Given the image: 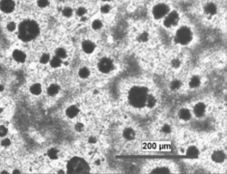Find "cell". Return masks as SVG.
<instances>
[{
	"instance_id": "cb8c5ba5",
	"label": "cell",
	"mask_w": 227,
	"mask_h": 174,
	"mask_svg": "<svg viewBox=\"0 0 227 174\" xmlns=\"http://www.w3.org/2000/svg\"><path fill=\"white\" fill-rule=\"evenodd\" d=\"M48 156L50 159L52 160H56L58 157V151H57L56 149H51L48 150Z\"/></svg>"
},
{
	"instance_id": "1f68e13d",
	"label": "cell",
	"mask_w": 227,
	"mask_h": 174,
	"mask_svg": "<svg viewBox=\"0 0 227 174\" xmlns=\"http://www.w3.org/2000/svg\"><path fill=\"white\" fill-rule=\"evenodd\" d=\"M40 61H41V63H44V64H46V63H47L49 61V56L47 54H44L43 56L41 57Z\"/></svg>"
},
{
	"instance_id": "d590c367",
	"label": "cell",
	"mask_w": 227,
	"mask_h": 174,
	"mask_svg": "<svg viewBox=\"0 0 227 174\" xmlns=\"http://www.w3.org/2000/svg\"><path fill=\"white\" fill-rule=\"evenodd\" d=\"M147 38H148V35H147V33H143V34H142V35L139 36V39H140L141 41H143V42L146 41Z\"/></svg>"
},
{
	"instance_id": "f35d334b",
	"label": "cell",
	"mask_w": 227,
	"mask_h": 174,
	"mask_svg": "<svg viewBox=\"0 0 227 174\" xmlns=\"http://www.w3.org/2000/svg\"><path fill=\"white\" fill-rule=\"evenodd\" d=\"M83 129H84V126H83L82 123H77V124L76 125V129L77 131H79V132H80V131H82Z\"/></svg>"
},
{
	"instance_id": "b9f144b4",
	"label": "cell",
	"mask_w": 227,
	"mask_h": 174,
	"mask_svg": "<svg viewBox=\"0 0 227 174\" xmlns=\"http://www.w3.org/2000/svg\"><path fill=\"white\" fill-rule=\"evenodd\" d=\"M14 173H19L18 171H14Z\"/></svg>"
},
{
	"instance_id": "ab89813d",
	"label": "cell",
	"mask_w": 227,
	"mask_h": 174,
	"mask_svg": "<svg viewBox=\"0 0 227 174\" xmlns=\"http://www.w3.org/2000/svg\"><path fill=\"white\" fill-rule=\"evenodd\" d=\"M9 144H10V140H9L6 139V140H2V145H3V146H8Z\"/></svg>"
},
{
	"instance_id": "d6986e66",
	"label": "cell",
	"mask_w": 227,
	"mask_h": 174,
	"mask_svg": "<svg viewBox=\"0 0 227 174\" xmlns=\"http://www.w3.org/2000/svg\"><path fill=\"white\" fill-rule=\"evenodd\" d=\"M200 83H201V80H200V78L197 77V76H194L192 78V80H190V87L192 88H197L199 87Z\"/></svg>"
},
{
	"instance_id": "2e32d148",
	"label": "cell",
	"mask_w": 227,
	"mask_h": 174,
	"mask_svg": "<svg viewBox=\"0 0 227 174\" xmlns=\"http://www.w3.org/2000/svg\"><path fill=\"white\" fill-rule=\"evenodd\" d=\"M179 117L183 120H188L191 119V113L187 109H182L179 111Z\"/></svg>"
},
{
	"instance_id": "7bdbcfd3",
	"label": "cell",
	"mask_w": 227,
	"mask_h": 174,
	"mask_svg": "<svg viewBox=\"0 0 227 174\" xmlns=\"http://www.w3.org/2000/svg\"><path fill=\"white\" fill-rule=\"evenodd\" d=\"M0 90H3V86H0Z\"/></svg>"
},
{
	"instance_id": "52a82bcc",
	"label": "cell",
	"mask_w": 227,
	"mask_h": 174,
	"mask_svg": "<svg viewBox=\"0 0 227 174\" xmlns=\"http://www.w3.org/2000/svg\"><path fill=\"white\" fill-rule=\"evenodd\" d=\"M114 64L111 59H103L98 64V68L99 70L103 73H108L113 69Z\"/></svg>"
},
{
	"instance_id": "8992f818",
	"label": "cell",
	"mask_w": 227,
	"mask_h": 174,
	"mask_svg": "<svg viewBox=\"0 0 227 174\" xmlns=\"http://www.w3.org/2000/svg\"><path fill=\"white\" fill-rule=\"evenodd\" d=\"M178 20H179L178 13L175 11H173V12L169 13L167 15V17L165 18L163 24H165V27L170 28V27H173V26H175L178 23Z\"/></svg>"
},
{
	"instance_id": "f1b7e54d",
	"label": "cell",
	"mask_w": 227,
	"mask_h": 174,
	"mask_svg": "<svg viewBox=\"0 0 227 174\" xmlns=\"http://www.w3.org/2000/svg\"><path fill=\"white\" fill-rule=\"evenodd\" d=\"M180 87H181V82L179 80H173L171 84L172 89H178Z\"/></svg>"
},
{
	"instance_id": "ba28073f",
	"label": "cell",
	"mask_w": 227,
	"mask_h": 174,
	"mask_svg": "<svg viewBox=\"0 0 227 174\" xmlns=\"http://www.w3.org/2000/svg\"><path fill=\"white\" fill-rule=\"evenodd\" d=\"M0 8L5 13H10L15 8V3L13 0H2L0 3Z\"/></svg>"
},
{
	"instance_id": "836d02e7",
	"label": "cell",
	"mask_w": 227,
	"mask_h": 174,
	"mask_svg": "<svg viewBox=\"0 0 227 174\" xmlns=\"http://www.w3.org/2000/svg\"><path fill=\"white\" fill-rule=\"evenodd\" d=\"M7 133V129L4 126H0V137H3Z\"/></svg>"
},
{
	"instance_id": "ffe728a7",
	"label": "cell",
	"mask_w": 227,
	"mask_h": 174,
	"mask_svg": "<svg viewBox=\"0 0 227 174\" xmlns=\"http://www.w3.org/2000/svg\"><path fill=\"white\" fill-rule=\"evenodd\" d=\"M58 91H59V87L57 85H55V84L49 86L48 89H47V92H48L50 96H54V95H56Z\"/></svg>"
},
{
	"instance_id": "277c9868",
	"label": "cell",
	"mask_w": 227,
	"mask_h": 174,
	"mask_svg": "<svg viewBox=\"0 0 227 174\" xmlns=\"http://www.w3.org/2000/svg\"><path fill=\"white\" fill-rule=\"evenodd\" d=\"M193 33L187 27H182L178 29L175 35V42L181 45H186L192 40Z\"/></svg>"
},
{
	"instance_id": "74e56055",
	"label": "cell",
	"mask_w": 227,
	"mask_h": 174,
	"mask_svg": "<svg viewBox=\"0 0 227 174\" xmlns=\"http://www.w3.org/2000/svg\"><path fill=\"white\" fill-rule=\"evenodd\" d=\"M180 64H181V62H180V60H178V59H173V63H172L173 67H178L179 66H180Z\"/></svg>"
},
{
	"instance_id": "6da1fadb",
	"label": "cell",
	"mask_w": 227,
	"mask_h": 174,
	"mask_svg": "<svg viewBox=\"0 0 227 174\" xmlns=\"http://www.w3.org/2000/svg\"><path fill=\"white\" fill-rule=\"evenodd\" d=\"M38 33V25L35 21L26 20L19 26V38L24 41H30L34 39Z\"/></svg>"
},
{
	"instance_id": "8d00e7d4",
	"label": "cell",
	"mask_w": 227,
	"mask_h": 174,
	"mask_svg": "<svg viewBox=\"0 0 227 174\" xmlns=\"http://www.w3.org/2000/svg\"><path fill=\"white\" fill-rule=\"evenodd\" d=\"M7 29L9 31H13L15 29V24L14 22H10L8 25H7Z\"/></svg>"
},
{
	"instance_id": "ac0fdd59",
	"label": "cell",
	"mask_w": 227,
	"mask_h": 174,
	"mask_svg": "<svg viewBox=\"0 0 227 174\" xmlns=\"http://www.w3.org/2000/svg\"><path fill=\"white\" fill-rule=\"evenodd\" d=\"M156 103V99L153 96V95H148L146 98V101H145V105L148 108H153L155 107V105Z\"/></svg>"
},
{
	"instance_id": "f546056e",
	"label": "cell",
	"mask_w": 227,
	"mask_h": 174,
	"mask_svg": "<svg viewBox=\"0 0 227 174\" xmlns=\"http://www.w3.org/2000/svg\"><path fill=\"white\" fill-rule=\"evenodd\" d=\"M86 9L84 7H79L76 12L77 16H79V17H83L84 15H86Z\"/></svg>"
},
{
	"instance_id": "7402d4cb",
	"label": "cell",
	"mask_w": 227,
	"mask_h": 174,
	"mask_svg": "<svg viewBox=\"0 0 227 174\" xmlns=\"http://www.w3.org/2000/svg\"><path fill=\"white\" fill-rule=\"evenodd\" d=\"M61 65V59L58 57H53L52 60H51V66L53 67H59Z\"/></svg>"
},
{
	"instance_id": "4316f807",
	"label": "cell",
	"mask_w": 227,
	"mask_h": 174,
	"mask_svg": "<svg viewBox=\"0 0 227 174\" xmlns=\"http://www.w3.org/2000/svg\"><path fill=\"white\" fill-rule=\"evenodd\" d=\"M56 56L60 57V59H64V57H66V52L65 49H58L56 50Z\"/></svg>"
},
{
	"instance_id": "e575fe53",
	"label": "cell",
	"mask_w": 227,
	"mask_h": 174,
	"mask_svg": "<svg viewBox=\"0 0 227 174\" xmlns=\"http://www.w3.org/2000/svg\"><path fill=\"white\" fill-rule=\"evenodd\" d=\"M162 131H163V132H165V133H169V132H170V131H171L170 126L167 125V124H165V125L162 128Z\"/></svg>"
},
{
	"instance_id": "7c38bea8",
	"label": "cell",
	"mask_w": 227,
	"mask_h": 174,
	"mask_svg": "<svg viewBox=\"0 0 227 174\" xmlns=\"http://www.w3.org/2000/svg\"><path fill=\"white\" fill-rule=\"evenodd\" d=\"M83 49L84 52H86V53H92L94 49V45L93 42L91 41H84L83 43Z\"/></svg>"
},
{
	"instance_id": "e0dca14e",
	"label": "cell",
	"mask_w": 227,
	"mask_h": 174,
	"mask_svg": "<svg viewBox=\"0 0 227 174\" xmlns=\"http://www.w3.org/2000/svg\"><path fill=\"white\" fill-rule=\"evenodd\" d=\"M78 114V109L76 106H71L66 109V115L69 118H74Z\"/></svg>"
},
{
	"instance_id": "603a6c76",
	"label": "cell",
	"mask_w": 227,
	"mask_h": 174,
	"mask_svg": "<svg viewBox=\"0 0 227 174\" xmlns=\"http://www.w3.org/2000/svg\"><path fill=\"white\" fill-rule=\"evenodd\" d=\"M89 74H90V71H89L88 68L86 67H83L81 68L80 70H79V76L83 78H86L89 76Z\"/></svg>"
},
{
	"instance_id": "4fadbf2b",
	"label": "cell",
	"mask_w": 227,
	"mask_h": 174,
	"mask_svg": "<svg viewBox=\"0 0 227 174\" xmlns=\"http://www.w3.org/2000/svg\"><path fill=\"white\" fill-rule=\"evenodd\" d=\"M204 11L208 15H214L217 11V7L214 3H209L204 7Z\"/></svg>"
},
{
	"instance_id": "9c48e42d",
	"label": "cell",
	"mask_w": 227,
	"mask_h": 174,
	"mask_svg": "<svg viewBox=\"0 0 227 174\" xmlns=\"http://www.w3.org/2000/svg\"><path fill=\"white\" fill-rule=\"evenodd\" d=\"M194 114L196 115L198 118L203 117L205 113V105L203 102L197 103L194 108Z\"/></svg>"
},
{
	"instance_id": "30bf717a",
	"label": "cell",
	"mask_w": 227,
	"mask_h": 174,
	"mask_svg": "<svg viewBox=\"0 0 227 174\" xmlns=\"http://www.w3.org/2000/svg\"><path fill=\"white\" fill-rule=\"evenodd\" d=\"M212 159L215 162H223L225 160V154H224V152L222 150L215 151L212 156Z\"/></svg>"
},
{
	"instance_id": "4dcf8cb0",
	"label": "cell",
	"mask_w": 227,
	"mask_h": 174,
	"mask_svg": "<svg viewBox=\"0 0 227 174\" xmlns=\"http://www.w3.org/2000/svg\"><path fill=\"white\" fill-rule=\"evenodd\" d=\"M37 5L40 7H45L48 5V0H38Z\"/></svg>"
},
{
	"instance_id": "3957f363",
	"label": "cell",
	"mask_w": 227,
	"mask_h": 174,
	"mask_svg": "<svg viewBox=\"0 0 227 174\" xmlns=\"http://www.w3.org/2000/svg\"><path fill=\"white\" fill-rule=\"evenodd\" d=\"M88 171V164L80 158H73L67 164L68 173H86Z\"/></svg>"
},
{
	"instance_id": "60d3db41",
	"label": "cell",
	"mask_w": 227,
	"mask_h": 174,
	"mask_svg": "<svg viewBox=\"0 0 227 174\" xmlns=\"http://www.w3.org/2000/svg\"><path fill=\"white\" fill-rule=\"evenodd\" d=\"M96 141V138H90V140H89V142H90V143H94Z\"/></svg>"
},
{
	"instance_id": "7a4b0ae2",
	"label": "cell",
	"mask_w": 227,
	"mask_h": 174,
	"mask_svg": "<svg viewBox=\"0 0 227 174\" xmlns=\"http://www.w3.org/2000/svg\"><path fill=\"white\" fill-rule=\"evenodd\" d=\"M148 96L147 89L145 87H134L129 92V101L135 108L145 106L146 98Z\"/></svg>"
},
{
	"instance_id": "d4e9b609",
	"label": "cell",
	"mask_w": 227,
	"mask_h": 174,
	"mask_svg": "<svg viewBox=\"0 0 227 174\" xmlns=\"http://www.w3.org/2000/svg\"><path fill=\"white\" fill-rule=\"evenodd\" d=\"M152 172L153 173H167V172H170V171L165 167H159V168L155 169Z\"/></svg>"
},
{
	"instance_id": "d6a6232c",
	"label": "cell",
	"mask_w": 227,
	"mask_h": 174,
	"mask_svg": "<svg viewBox=\"0 0 227 174\" xmlns=\"http://www.w3.org/2000/svg\"><path fill=\"white\" fill-rule=\"evenodd\" d=\"M110 9H111L110 6H107V5H105V6H103L101 7V12L104 13V14H107L110 11Z\"/></svg>"
},
{
	"instance_id": "5bb4252c",
	"label": "cell",
	"mask_w": 227,
	"mask_h": 174,
	"mask_svg": "<svg viewBox=\"0 0 227 174\" xmlns=\"http://www.w3.org/2000/svg\"><path fill=\"white\" fill-rule=\"evenodd\" d=\"M13 57L15 59V60H17L18 62H24L25 60V53H23L22 51H19V50H15L14 51Z\"/></svg>"
},
{
	"instance_id": "484cf974",
	"label": "cell",
	"mask_w": 227,
	"mask_h": 174,
	"mask_svg": "<svg viewBox=\"0 0 227 174\" xmlns=\"http://www.w3.org/2000/svg\"><path fill=\"white\" fill-rule=\"evenodd\" d=\"M102 27H103V24H102V22L100 20H94L93 22V24H92V28L94 29H96V30L100 29Z\"/></svg>"
},
{
	"instance_id": "83f0119b",
	"label": "cell",
	"mask_w": 227,
	"mask_h": 174,
	"mask_svg": "<svg viewBox=\"0 0 227 174\" xmlns=\"http://www.w3.org/2000/svg\"><path fill=\"white\" fill-rule=\"evenodd\" d=\"M62 13H63V15L65 16V17L68 18V17H70V16L73 14V10L70 7H65Z\"/></svg>"
},
{
	"instance_id": "5b68a950",
	"label": "cell",
	"mask_w": 227,
	"mask_h": 174,
	"mask_svg": "<svg viewBox=\"0 0 227 174\" xmlns=\"http://www.w3.org/2000/svg\"><path fill=\"white\" fill-rule=\"evenodd\" d=\"M169 12V7L165 4H158L153 8V16L156 18L159 19L168 14Z\"/></svg>"
},
{
	"instance_id": "8fae6325",
	"label": "cell",
	"mask_w": 227,
	"mask_h": 174,
	"mask_svg": "<svg viewBox=\"0 0 227 174\" xmlns=\"http://www.w3.org/2000/svg\"><path fill=\"white\" fill-rule=\"evenodd\" d=\"M186 155L189 158H196L199 155V150L195 146H191L189 147L186 150Z\"/></svg>"
},
{
	"instance_id": "9a60e30c",
	"label": "cell",
	"mask_w": 227,
	"mask_h": 174,
	"mask_svg": "<svg viewBox=\"0 0 227 174\" xmlns=\"http://www.w3.org/2000/svg\"><path fill=\"white\" fill-rule=\"evenodd\" d=\"M123 135H124V137H125V138L126 140H134V139H135V132L134 131V129H132L128 128V129H125L124 130Z\"/></svg>"
},
{
	"instance_id": "44dd1931",
	"label": "cell",
	"mask_w": 227,
	"mask_h": 174,
	"mask_svg": "<svg viewBox=\"0 0 227 174\" xmlns=\"http://www.w3.org/2000/svg\"><path fill=\"white\" fill-rule=\"evenodd\" d=\"M30 91L31 93H33L35 95H38L41 93V86L39 84H35V85H33L30 88Z\"/></svg>"
}]
</instances>
